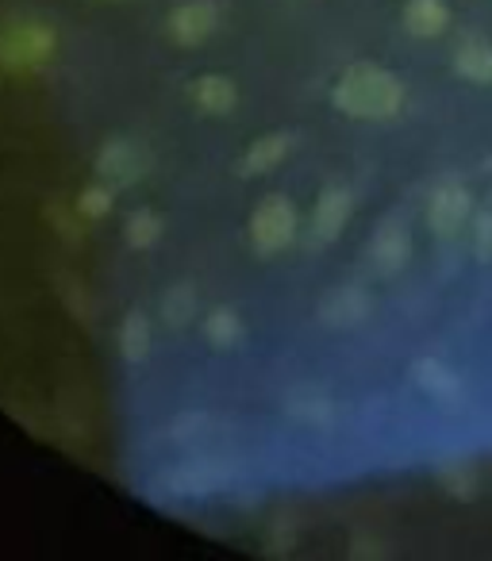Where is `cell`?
<instances>
[{
	"label": "cell",
	"mask_w": 492,
	"mask_h": 561,
	"mask_svg": "<svg viewBox=\"0 0 492 561\" xmlns=\"http://www.w3.org/2000/svg\"><path fill=\"white\" fill-rule=\"evenodd\" d=\"M331 104L351 119H397L408 104V85L377 62H358L343 70V78L331 85Z\"/></svg>",
	"instance_id": "6da1fadb"
},
{
	"label": "cell",
	"mask_w": 492,
	"mask_h": 561,
	"mask_svg": "<svg viewBox=\"0 0 492 561\" xmlns=\"http://www.w3.org/2000/svg\"><path fill=\"white\" fill-rule=\"evenodd\" d=\"M55 47H58V39L47 24H39V20H20V24L0 32V66L12 73L35 70V66H43L55 55Z\"/></svg>",
	"instance_id": "7a4b0ae2"
},
{
	"label": "cell",
	"mask_w": 492,
	"mask_h": 561,
	"mask_svg": "<svg viewBox=\"0 0 492 561\" xmlns=\"http://www.w3.org/2000/svg\"><path fill=\"white\" fill-rule=\"evenodd\" d=\"M300 216L289 196H266L251 216V242L262 257H274L297 242Z\"/></svg>",
	"instance_id": "3957f363"
},
{
	"label": "cell",
	"mask_w": 492,
	"mask_h": 561,
	"mask_svg": "<svg viewBox=\"0 0 492 561\" xmlns=\"http://www.w3.org/2000/svg\"><path fill=\"white\" fill-rule=\"evenodd\" d=\"M224 20V4L219 0H181L173 4L170 20H165V32L178 47H201L211 39V32Z\"/></svg>",
	"instance_id": "277c9868"
},
{
	"label": "cell",
	"mask_w": 492,
	"mask_h": 561,
	"mask_svg": "<svg viewBox=\"0 0 492 561\" xmlns=\"http://www.w3.org/2000/svg\"><path fill=\"white\" fill-rule=\"evenodd\" d=\"M473 219V201H469V188L461 181H438L435 193L427 201V224L438 239H454L461 234V227H469Z\"/></svg>",
	"instance_id": "5b68a950"
},
{
	"label": "cell",
	"mask_w": 492,
	"mask_h": 561,
	"mask_svg": "<svg viewBox=\"0 0 492 561\" xmlns=\"http://www.w3.org/2000/svg\"><path fill=\"white\" fill-rule=\"evenodd\" d=\"M354 216V193L346 185H328L316 201L312 216H308V242L316 250L331 247V242L343 234V227L351 224Z\"/></svg>",
	"instance_id": "8992f818"
},
{
	"label": "cell",
	"mask_w": 492,
	"mask_h": 561,
	"mask_svg": "<svg viewBox=\"0 0 492 561\" xmlns=\"http://www.w3.org/2000/svg\"><path fill=\"white\" fill-rule=\"evenodd\" d=\"M369 312H374V297H369V289H362V285H339L320 305V320L335 331L362 328V323L369 320Z\"/></svg>",
	"instance_id": "52a82bcc"
},
{
	"label": "cell",
	"mask_w": 492,
	"mask_h": 561,
	"mask_svg": "<svg viewBox=\"0 0 492 561\" xmlns=\"http://www.w3.org/2000/svg\"><path fill=\"white\" fill-rule=\"evenodd\" d=\"M408 257H412V234H408V227L397 224V219L377 224V231L369 234V262H374V270L381 277H392V273L404 270Z\"/></svg>",
	"instance_id": "ba28073f"
},
{
	"label": "cell",
	"mask_w": 492,
	"mask_h": 561,
	"mask_svg": "<svg viewBox=\"0 0 492 561\" xmlns=\"http://www.w3.org/2000/svg\"><path fill=\"white\" fill-rule=\"evenodd\" d=\"M412 377L431 400H438V404H458L461 392H466L458 369H450L446 362H438V358H420L412 366Z\"/></svg>",
	"instance_id": "9c48e42d"
},
{
	"label": "cell",
	"mask_w": 492,
	"mask_h": 561,
	"mask_svg": "<svg viewBox=\"0 0 492 561\" xmlns=\"http://www.w3.org/2000/svg\"><path fill=\"white\" fill-rule=\"evenodd\" d=\"M188 101L204 112V116H227L239 104V85L227 73H204L188 85Z\"/></svg>",
	"instance_id": "30bf717a"
},
{
	"label": "cell",
	"mask_w": 492,
	"mask_h": 561,
	"mask_svg": "<svg viewBox=\"0 0 492 561\" xmlns=\"http://www.w3.org/2000/svg\"><path fill=\"white\" fill-rule=\"evenodd\" d=\"M289 150H293V135L289 131L262 135V139H254L251 150L242 154L239 173H242V178H262V173H274L277 165L289 158Z\"/></svg>",
	"instance_id": "8fae6325"
},
{
	"label": "cell",
	"mask_w": 492,
	"mask_h": 561,
	"mask_svg": "<svg viewBox=\"0 0 492 561\" xmlns=\"http://www.w3.org/2000/svg\"><path fill=\"white\" fill-rule=\"evenodd\" d=\"M400 24L412 39H438L450 27V4L446 0H408Z\"/></svg>",
	"instance_id": "7c38bea8"
},
{
	"label": "cell",
	"mask_w": 492,
	"mask_h": 561,
	"mask_svg": "<svg viewBox=\"0 0 492 561\" xmlns=\"http://www.w3.org/2000/svg\"><path fill=\"white\" fill-rule=\"evenodd\" d=\"M96 170L108 185H127L142 173V154L131 139H112L101 147V158H96Z\"/></svg>",
	"instance_id": "4fadbf2b"
},
{
	"label": "cell",
	"mask_w": 492,
	"mask_h": 561,
	"mask_svg": "<svg viewBox=\"0 0 492 561\" xmlns=\"http://www.w3.org/2000/svg\"><path fill=\"white\" fill-rule=\"evenodd\" d=\"M454 70L458 78L473 81V85H492V43L481 35H469L454 47Z\"/></svg>",
	"instance_id": "5bb4252c"
},
{
	"label": "cell",
	"mask_w": 492,
	"mask_h": 561,
	"mask_svg": "<svg viewBox=\"0 0 492 561\" xmlns=\"http://www.w3.org/2000/svg\"><path fill=\"white\" fill-rule=\"evenodd\" d=\"M224 484V469L211 461H193V466H178L170 473V489L181 496H211Z\"/></svg>",
	"instance_id": "9a60e30c"
},
{
	"label": "cell",
	"mask_w": 492,
	"mask_h": 561,
	"mask_svg": "<svg viewBox=\"0 0 492 561\" xmlns=\"http://www.w3.org/2000/svg\"><path fill=\"white\" fill-rule=\"evenodd\" d=\"M242 335H247V328H242V316L231 305H219L204 316V339H208L211 351H234Z\"/></svg>",
	"instance_id": "2e32d148"
},
{
	"label": "cell",
	"mask_w": 492,
	"mask_h": 561,
	"mask_svg": "<svg viewBox=\"0 0 492 561\" xmlns=\"http://www.w3.org/2000/svg\"><path fill=\"white\" fill-rule=\"evenodd\" d=\"M155 343V331H150V316L147 312H127L119 323V354L124 362H142L150 354Z\"/></svg>",
	"instance_id": "e0dca14e"
},
{
	"label": "cell",
	"mask_w": 492,
	"mask_h": 561,
	"mask_svg": "<svg viewBox=\"0 0 492 561\" xmlns=\"http://www.w3.org/2000/svg\"><path fill=\"white\" fill-rule=\"evenodd\" d=\"M162 239V216L155 208H135L124 224V242L131 250H150Z\"/></svg>",
	"instance_id": "ac0fdd59"
},
{
	"label": "cell",
	"mask_w": 492,
	"mask_h": 561,
	"mask_svg": "<svg viewBox=\"0 0 492 561\" xmlns=\"http://www.w3.org/2000/svg\"><path fill=\"white\" fill-rule=\"evenodd\" d=\"M193 316H196V289L188 285V280L170 285L162 297V320L170 323V328H185Z\"/></svg>",
	"instance_id": "d6986e66"
},
{
	"label": "cell",
	"mask_w": 492,
	"mask_h": 561,
	"mask_svg": "<svg viewBox=\"0 0 492 561\" xmlns=\"http://www.w3.org/2000/svg\"><path fill=\"white\" fill-rule=\"evenodd\" d=\"M438 481H443V489L450 492V496H458V500H469V496H473V489H477L473 466H446V469H438Z\"/></svg>",
	"instance_id": "ffe728a7"
},
{
	"label": "cell",
	"mask_w": 492,
	"mask_h": 561,
	"mask_svg": "<svg viewBox=\"0 0 492 561\" xmlns=\"http://www.w3.org/2000/svg\"><path fill=\"white\" fill-rule=\"evenodd\" d=\"M469 227H473V254H477V262H492V208L473 211Z\"/></svg>",
	"instance_id": "44dd1931"
},
{
	"label": "cell",
	"mask_w": 492,
	"mask_h": 561,
	"mask_svg": "<svg viewBox=\"0 0 492 561\" xmlns=\"http://www.w3.org/2000/svg\"><path fill=\"white\" fill-rule=\"evenodd\" d=\"M78 211L85 219H104L112 211V185H89L78 201Z\"/></svg>",
	"instance_id": "7402d4cb"
},
{
	"label": "cell",
	"mask_w": 492,
	"mask_h": 561,
	"mask_svg": "<svg viewBox=\"0 0 492 561\" xmlns=\"http://www.w3.org/2000/svg\"><path fill=\"white\" fill-rule=\"evenodd\" d=\"M289 412L297 415V420H308V423H328L331 415H335V412H331L328 400L316 397V392H305V397H300V400H293Z\"/></svg>",
	"instance_id": "603a6c76"
}]
</instances>
